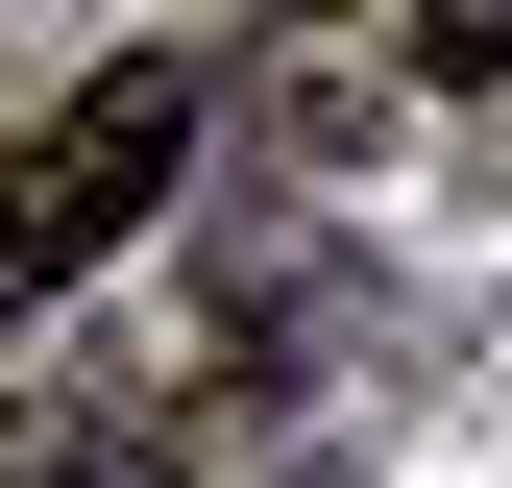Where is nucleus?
I'll return each mask as SVG.
<instances>
[{"mask_svg": "<svg viewBox=\"0 0 512 488\" xmlns=\"http://www.w3.org/2000/svg\"><path fill=\"white\" fill-rule=\"evenodd\" d=\"M415 74H512V0H415Z\"/></svg>", "mask_w": 512, "mask_h": 488, "instance_id": "nucleus-2", "label": "nucleus"}, {"mask_svg": "<svg viewBox=\"0 0 512 488\" xmlns=\"http://www.w3.org/2000/svg\"><path fill=\"white\" fill-rule=\"evenodd\" d=\"M171 171H196V74H171V49H98V74L0 147V318H49V293L171 196Z\"/></svg>", "mask_w": 512, "mask_h": 488, "instance_id": "nucleus-1", "label": "nucleus"}]
</instances>
